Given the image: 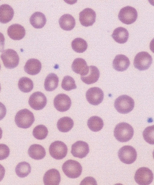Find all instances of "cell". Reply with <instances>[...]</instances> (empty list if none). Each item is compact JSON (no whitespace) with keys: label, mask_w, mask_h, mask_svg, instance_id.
<instances>
[{"label":"cell","mask_w":154,"mask_h":185,"mask_svg":"<svg viewBox=\"0 0 154 185\" xmlns=\"http://www.w3.org/2000/svg\"><path fill=\"white\" fill-rule=\"evenodd\" d=\"M134 134V130L132 127L129 124L124 122L117 124L114 131L115 137L121 142L129 141L132 138Z\"/></svg>","instance_id":"1"},{"label":"cell","mask_w":154,"mask_h":185,"mask_svg":"<svg viewBox=\"0 0 154 185\" xmlns=\"http://www.w3.org/2000/svg\"><path fill=\"white\" fill-rule=\"evenodd\" d=\"M35 120L33 113L26 108L19 111L15 117V122L17 126L23 129L30 127Z\"/></svg>","instance_id":"2"},{"label":"cell","mask_w":154,"mask_h":185,"mask_svg":"<svg viewBox=\"0 0 154 185\" xmlns=\"http://www.w3.org/2000/svg\"><path fill=\"white\" fill-rule=\"evenodd\" d=\"M134 102L131 97L127 95L119 96L115 101L114 106L117 111L121 114H126L134 108Z\"/></svg>","instance_id":"3"},{"label":"cell","mask_w":154,"mask_h":185,"mask_svg":"<svg viewBox=\"0 0 154 185\" xmlns=\"http://www.w3.org/2000/svg\"><path fill=\"white\" fill-rule=\"evenodd\" d=\"M64 174L69 178H76L79 177L82 172V167L78 161L71 159L65 162L62 166Z\"/></svg>","instance_id":"4"},{"label":"cell","mask_w":154,"mask_h":185,"mask_svg":"<svg viewBox=\"0 0 154 185\" xmlns=\"http://www.w3.org/2000/svg\"><path fill=\"white\" fill-rule=\"evenodd\" d=\"M0 57L4 66L7 68H14L19 64V55L17 52L13 49H8L3 51Z\"/></svg>","instance_id":"5"},{"label":"cell","mask_w":154,"mask_h":185,"mask_svg":"<svg viewBox=\"0 0 154 185\" xmlns=\"http://www.w3.org/2000/svg\"><path fill=\"white\" fill-rule=\"evenodd\" d=\"M152 61V56L146 52H141L137 53L135 56L134 65L135 67L140 71L147 69Z\"/></svg>","instance_id":"6"},{"label":"cell","mask_w":154,"mask_h":185,"mask_svg":"<svg viewBox=\"0 0 154 185\" xmlns=\"http://www.w3.org/2000/svg\"><path fill=\"white\" fill-rule=\"evenodd\" d=\"M137 17V12L136 9L129 6H127L121 9L118 15L119 20L127 25L134 22Z\"/></svg>","instance_id":"7"},{"label":"cell","mask_w":154,"mask_h":185,"mask_svg":"<svg viewBox=\"0 0 154 185\" xmlns=\"http://www.w3.org/2000/svg\"><path fill=\"white\" fill-rule=\"evenodd\" d=\"M137 152L132 146L126 145L120 149L118 156L120 160L124 163L131 164L134 163L137 158Z\"/></svg>","instance_id":"8"},{"label":"cell","mask_w":154,"mask_h":185,"mask_svg":"<svg viewBox=\"0 0 154 185\" xmlns=\"http://www.w3.org/2000/svg\"><path fill=\"white\" fill-rule=\"evenodd\" d=\"M49 152L51 156L57 160H60L67 155L68 148L66 144L60 141H56L50 145Z\"/></svg>","instance_id":"9"},{"label":"cell","mask_w":154,"mask_h":185,"mask_svg":"<svg viewBox=\"0 0 154 185\" xmlns=\"http://www.w3.org/2000/svg\"><path fill=\"white\" fill-rule=\"evenodd\" d=\"M134 178L136 182L139 185H148L152 182L153 175L149 168L142 167L136 171Z\"/></svg>","instance_id":"10"},{"label":"cell","mask_w":154,"mask_h":185,"mask_svg":"<svg viewBox=\"0 0 154 185\" xmlns=\"http://www.w3.org/2000/svg\"><path fill=\"white\" fill-rule=\"evenodd\" d=\"M28 102L33 109L39 110L43 109L46 106L47 99L42 92L37 91L33 93L30 96Z\"/></svg>","instance_id":"11"},{"label":"cell","mask_w":154,"mask_h":185,"mask_svg":"<svg viewBox=\"0 0 154 185\" xmlns=\"http://www.w3.org/2000/svg\"><path fill=\"white\" fill-rule=\"evenodd\" d=\"M86 97L87 101L90 104L97 105L103 101L104 93L100 88L94 87L88 89L86 93Z\"/></svg>","instance_id":"12"},{"label":"cell","mask_w":154,"mask_h":185,"mask_svg":"<svg viewBox=\"0 0 154 185\" xmlns=\"http://www.w3.org/2000/svg\"><path fill=\"white\" fill-rule=\"evenodd\" d=\"M71 104L70 97L64 93L58 94L54 100V107L60 112H65L68 110L70 107Z\"/></svg>","instance_id":"13"},{"label":"cell","mask_w":154,"mask_h":185,"mask_svg":"<svg viewBox=\"0 0 154 185\" xmlns=\"http://www.w3.org/2000/svg\"><path fill=\"white\" fill-rule=\"evenodd\" d=\"M89 152L88 144L82 141H78L72 146L71 153L75 157L82 158L85 157Z\"/></svg>","instance_id":"14"},{"label":"cell","mask_w":154,"mask_h":185,"mask_svg":"<svg viewBox=\"0 0 154 185\" xmlns=\"http://www.w3.org/2000/svg\"><path fill=\"white\" fill-rule=\"evenodd\" d=\"M96 18L95 11L89 8H85L79 14V20L80 23L85 27L92 25L95 21Z\"/></svg>","instance_id":"15"},{"label":"cell","mask_w":154,"mask_h":185,"mask_svg":"<svg viewBox=\"0 0 154 185\" xmlns=\"http://www.w3.org/2000/svg\"><path fill=\"white\" fill-rule=\"evenodd\" d=\"M60 180L61 177L59 171L54 168L46 171L43 178L44 183L45 185H59Z\"/></svg>","instance_id":"16"},{"label":"cell","mask_w":154,"mask_h":185,"mask_svg":"<svg viewBox=\"0 0 154 185\" xmlns=\"http://www.w3.org/2000/svg\"><path fill=\"white\" fill-rule=\"evenodd\" d=\"M9 36L14 40H20L25 36L26 31L24 27L18 24H14L10 26L7 30Z\"/></svg>","instance_id":"17"},{"label":"cell","mask_w":154,"mask_h":185,"mask_svg":"<svg viewBox=\"0 0 154 185\" xmlns=\"http://www.w3.org/2000/svg\"><path fill=\"white\" fill-rule=\"evenodd\" d=\"M112 64L113 67L116 70L123 71L128 69L130 62L129 59L126 56L119 54L115 56Z\"/></svg>","instance_id":"18"},{"label":"cell","mask_w":154,"mask_h":185,"mask_svg":"<svg viewBox=\"0 0 154 185\" xmlns=\"http://www.w3.org/2000/svg\"><path fill=\"white\" fill-rule=\"evenodd\" d=\"M72 71L81 76L86 75L89 70L85 61L81 58H77L73 61L71 66Z\"/></svg>","instance_id":"19"},{"label":"cell","mask_w":154,"mask_h":185,"mask_svg":"<svg viewBox=\"0 0 154 185\" xmlns=\"http://www.w3.org/2000/svg\"><path fill=\"white\" fill-rule=\"evenodd\" d=\"M42 68V64L38 60L35 58L29 59L26 62L24 66L25 71L32 75L38 74Z\"/></svg>","instance_id":"20"},{"label":"cell","mask_w":154,"mask_h":185,"mask_svg":"<svg viewBox=\"0 0 154 185\" xmlns=\"http://www.w3.org/2000/svg\"><path fill=\"white\" fill-rule=\"evenodd\" d=\"M88 74L86 75L81 76L82 80L87 84L94 83L97 81L100 77V72L96 66L91 65L89 66Z\"/></svg>","instance_id":"21"},{"label":"cell","mask_w":154,"mask_h":185,"mask_svg":"<svg viewBox=\"0 0 154 185\" xmlns=\"http://www.w3.org/2000/svg\"><path fill=\"white\" fill-rule=\"evenodd\" d=\"M14 14L13 8L7 4L0 5V22L6 24L13 18Z\"/></svg>","instance_id":"22"},{"label":"cell","mask_w":154,"mask_h":185,"mask_svg":"<svg viewBox=\"0 0 154 185\" xmlns=\"http://www.w3.org/2000/svg\"><path fill=\"white\" fill-rule=\"evenodd\" d=\"M129 33L128 30L122 27H119L114 30L111 36L117 43L123 44L127 42Z\"/></svg>","instance_id":"23"},{"label":"cell","mask_w":154,"mask_h":185,"mask_svg":"<svg viewBox=\"0 0 154 185\" xmlns=\"http://www.w3.org/2000/svg\"><path fill=\"white\" fill-rule=\"evenodd\" d=\"M28 153L32 158L39 160L45 157L46 151L42 146L38 144H34L29 147L28 150Z\"/></svg>","instance_id":"24"},{"label":"cell","mask_w":154,"mask_h":185,"mask_svg":"<svg viewBox=\"0 0 154 185\" xmlns=\"http://www.w3.org/2000/svg\"><path fill=\"white\" fill-rule=\"evenodd\" d=\"M59 23L61 29L67 31L72 30L75 24V18L72 15L69 14L62 15L59 19Z\"/></svg>","instance_id":"25"},{"label":"cell","mask_w":154,"mask_h":185,"mask_svg":"<svg viewBox=\"0 0 154 185\" xmlns=\"http://www.w3.org/2000/svg\"><path fill=\"white\" fill-rule=\"evenodd\" d=\"M31 25L35 28H41L45 26L46 19L45 15L40 12H36L33 14L30 18Z\"/></svg>","instance_id":"26"},{"label":"cell","mask_w":154,"mask_h":185,"mask_svg":"<svg viewBox=\"0 0 154 185\" xmlns=\"http://www.w3.org/2000/svg\"><path fill=\"white\" fill-rule=\"evenodd\" d=\"M59 78L56 74L53 73L48 74L46 77L44 82V87L46 90L51 91L58 86Z\"/></svg>","instance_id":"27"},{"label":"cell","mask_w":154,"mask_h":185,"mask_svg":"<svg viewBox=\"0 0 154 185\" xmlns=\"http://www.w3.org/2000/svg\"><path fill=\"white\" fill-rule=\"evenodd\" d=\"M74 125L73 120L68 117H64L58 120L57 126L58 130L62 132H67L69 131Z\"/></svg>","instance_id":"28"},{"label":"cell","mask_w":154,"mask_h":185,"mask_svg":"<svg viewBox=\"0 0 154 185\" xmlns=\"http://www.w3.org/2000/svg\"><path fill=\"white\" fill-rule=\"evenodd\" d=\"M87 125L91 130L96 132L100 131L102 129L104 123L101 118L94 116L91 117L88 119Z\"/></svg>","instance_id":"29"},{"label":"cell","mask_w":154,"mask_h":185,"mask_svg":"<svg viewBox=\"0 0 154 185\" xmlns=\"http://www.w3.org/2000/svg\"><path fill=\"white\" fill-rule=\"evenodd\" d=\"M31 171L30 165L25 161L19 163L15 168V172L19 177L23 178L27 176Z\"/></svg>","instance_id":"30"},{"label":"cell","mask_w":154,"mask_h":185,"mask_svg":"<svg viewBox=\"0 0 154 185\" xmlns=\"http://www.w3.org/2000/svg\"><path fill=\"white\" fill-rule=\"evenodd\" d=\"M18 85L19 89L25 93L30 92L33 88L32 81L26 77L21 78L18 81Z\"/></svg>","instance_id":"31"},{"label":"cell","mask_w":154,"mask_h":185,"mask_svg":"<svg viewBox=\"0 0 154 185\" xmlns=\"http://www.w3.org/2000/svg\"><path fill=\"white\" fill-rule=\"evenodd\" d=\"M71 46L74 51L78 53H82L87 49L88 44L83 39L77 38L72 41Z\"/></svg>","instance_id":"32"},{"label":"cell","mask_w":154,"mask_h":185,"mask_svg":"<svg viewBox=\"0 0 154 185\" xmlns=\"http://www.w3.org/2000/svg\"><path fill=\"white\" fill-rule=\"evenodd\" d=\"M48 133L47 128L45 126L41 124L36 126L33 129L32 134L36 139L42 140L45 138Z\"/></svg>","instance_id":"33"},{"label":"cell","mask_w":154,"mask_h":185,"mask_svg":"<svg viewBox=\"0 0 154 185\" xmlns=\"http://www.w3.org/2000/svg\"><path fill=\"white\" fill-rule=\"evenodd\" d=\"M61 87L64 90L69 91L77 88L73 78L69 76H65L63 78Z\"/></svg>","instance_id":"34"},{"label":"cell","mask_w":154,"mask_h":185,"mask_svg":"<svg viewBox=\"0 0 154 185\" xmlns=\"http://www.w3.org/2000/svg\"><path fill=\"white\" fill-rule=\"evenodd\" d=\"M154 126L153 125L146 127L143 130V136L144 140L152 145L154 144Z\"/></svg>","instance_id":"35"},{"label":"cell","mask_w":154,"mask_h":185,"mask_svg":"<svg viewBox=\"0 0 154 185\" xmlns=\"http://www.w3.org/2000/svg\"><path fill=\"white\" fill-rule=\"evenodd\" d=\"M10 152V149L7 146L4 144H0V160L7 158Z\"/></svg>","instance_id":"36"},{"label":"cell","mask_w":154,"mask_h":185,"mask_svg":"<svg viewBox=\"0 0 154 185\" xmlns=\"http://www.w3.org/2000/svg\"><path fill=\"white\" fill-rule=\"evenodd\" d=\"M80 185H97V181L93 177H88L85 178L80 183Z\"/></svg>","instance_id":"37"},{"label":"cell","mask_w":154,"mask_h":185,"mask_svg":"<svg viewBox=\"0 0 154 185\" xmlns=\"http://www.w3.org/2000/svg\"><path fill=\"white\" fill-rule=\"evenodd\" d=\"M6 109L5 105L0 102V121L5 116L6 113Z\"/></svg>","instance_id":"38"},{"label":"cell","mask_w":154,"mask_h":185,"mask_svg":"<svg viewBox=\"0 0 154 185\" xmlns=\"http://www.w3.org/2000/svg\"><path fill=\"white\" fill-rule=\"evenodd\" d=\"M5 38L3 34L0 32V52H2L4 48Z\"/></svg>","instance_id":"39"},{"label":"cell","mask_w":154,"mask_h":185,"mask_svg":"<svg viewBox=\"0 0 154 185\" xmlns=\"http://www.w3.org/2000/svg\"><path fill=\"white\" fill-rule=\"evenodd\" d=\"M5 173V170L4 167L0 164V182L3 179Z\"/></svg>","instance_id":"40"},{"label":"cell","mask_w":154,"mask_h":185,"mask_svg":"<svg viewBox=\"0 0 154 185\" xmlns=\"http://www.w3.org/2000/svg\"><path fill=\"white\" fill-rule=\"evenodd\" d=\"M2 130L1 128L0 127V140L2 138Z\"/></svg>","instance_id":"41"},{"label":"cell","mask_w":154,"mask_h":185,"mask_svg":"<svg viewBox=\"0 0 154 185\" xmlns=\"http://www.w3.org/2000/svg\"><path fill=\"white\" fill-rule=\"evenodd\" d=\"M1 85H0V91H1Z\"/></svg>","instance_id":"42"},{"label":"cell","mask_w":154,"mask_h":185,"mask_svg":"<svg viewBox=\"0 0 154 185\" xmlns=\"http://www.w3.org/2000/svg\"><path fill=\"white\" fill-rule=\"evenodd\" d=\"M1 64H0V70L1 69Z\"/></svg>","instance_id":"43"}]
</instances>
